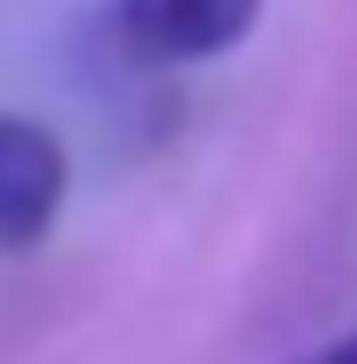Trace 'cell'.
Segmentation results:
<instances>
[{
  "label": "cell",
  "instance_id": "obj_1",
  "mask_svg": "<svg viewBox=\"0 0 357 364\" xmlns=\"http://www.w3.org/2000/svg\"><path fill=\"white\" fill-rule=\"evenodd\" d=\"M261 0H119L112 8V45L134 68H193L253 38Z\"/></svg>",
  "mask_w": 357,
  "mask_h": 364
},
{
  "label": "cell",
  "instance_id": "obj_2",
  "mask_svg": "<svg viewBox=\"0 0 357 364\" xmlns=\"http://www.w3.org/2000/svg\"><path fill=\"white\" fill-rule=\"evenodd\" d=\"M68 201V149L53 127L0 112V253H23L60 223Z\"/></svg>",
  "mask_w": 357,
  "mask_h": 364
},
{
  "label": "cell",
  "instance_id": "obj_3",
  "mask_svg": "<svg viewBox=\"0 0 357 364\" xmlns=\"http://www.w3.org/2000/svg\"><path fill=\"white\" fill-rule=\"evenodd\" d=\"M298 364H357V327H350V335H335L328 350H313V357H298Z\"/></svg>",
  "mask_w": 357,
  "mask_h": 364
}]
</instances>
